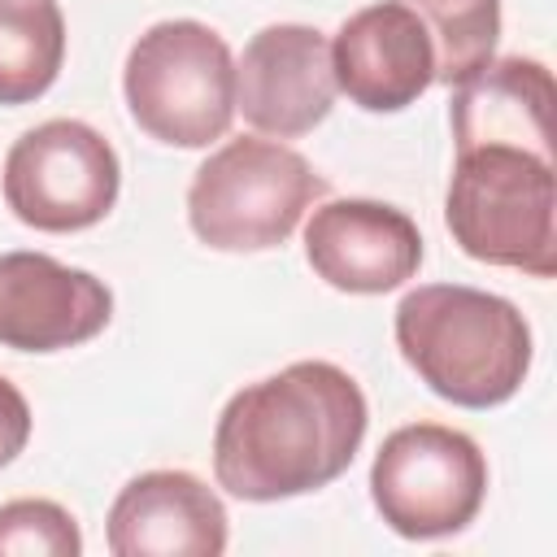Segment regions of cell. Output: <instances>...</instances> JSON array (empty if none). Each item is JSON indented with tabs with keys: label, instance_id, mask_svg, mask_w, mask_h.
Listing matches in <instances>:
<instances>
[{
	"label": "cell",
	"instance_id": "30bf717a",
	"mask_svg": "<svg viewBox=\"0 0 557 557\" xmlns=\"http://www.w3.org/2000/svg\"><path fill=\"white\" fill-rule=\"evenodd\" d=\"M113 318V292L48 252H0V348L61 352L96 339Z\"/></svg>",
	"mask_w": 557,
	"mask_h": 557
},
{
	"label": "cell",
	"instance_id": "ba28073f",
	"mask_svg": "<svg viewBox=\"0 0 557 557\" xmlns=\"http://www.w3.org/2000/svg\"><path fill=\"white\" fill-rule=\"evenodd\" d=\"M331 39L300 22H278L244 44L235 65V113L261 135L300 139L335 104Z\"/></svg>",
	"mask_w": 557,
	"mask_h": 557
},
{
	"label": "cell",
	"instance_id": "5bb4252c",
	"mask_svg": "<svg viewBox=\"0 0 557 557\" xmlns=\"http://www.w3.org/2000/svg\"><path fill=\"white\" fill-rule=\"evenodd\" d=\"M65 61V17L57 0H0V104L39 100Z\"/></svg>",
	"mask_w": 557,
	"mask_h": 557
},
{
	"label": "cell",
	"instance_id": "9c48e42d",
	"mask_svg": "<svg viewBox=\"0 0 557 557\" xmlns=\"http://www.w3.org/2000/svg\"><path fill=\"white\" fill-rule=\"evenodd\" d=\"M305 257L313 274L352 296H383L409 283L422 265L413 218L383 200H326L305 222Z\"/></svg>",
	"mask_w": 557,
	"mask_h": 557
},
{
	"label": "cell",
	"instance_id": "6da1fadb",
	"mask_svg": "<svg viewBox=\"0 0 557 557\" xmlns=\"http://www.w3.org/2000/svg\"><path fill=\"white\" fill-rule=\"evenodd\" d=\"M370 426L366 396L335 361H292L239 387L213 426V474L239 500L270 505L335 483Z\"/></svg>",
	"mask_w": 557,
	"mask_h": 557
},
{
	"label": "cell",
	"instance_id": "9a60e30c",
	"mask_svg": "<svg viewBox=\"0 0 557 557\" xmlns=\"http://www.w3.org/2000/svg\"><path fill=\"white\" fill-rule=\"evenodd\" d=\"M435 48V83L457 87L474 78L500 39V0H405Z\"/></svg>",
	"mask_w": 557,
	"mask_h": 557
},
{
	"label": "cell",
	"instance_id": "3957f363",
	"mask_svg": "<svg viewBox=\"0 0 557 557\" xmlns=\"http://www.w3.org/2000/svg\"><path fill=\"white\" fill-rule=\"evenodd\" d=\"M444 222L453 244L487 265L531 278L557 274V170L553 152L522 144L457 148Z\"/></svg>",
	"mask_w": 557,
	"mask_h": 557
},
{
	"label": "cell",
	"instance_id": "277c9868",
	"mask_svg": "<svg viewBox=\"0 0 557 557\" xmlns=\"http://www.w3.org/2000/svg\"><path fill=\"white\" fill-rule=\"evenodd\" d=\"M122 91L139 131L157 144L209 148L235 117V61L213 26L170 17L131 44Z\"/></svg>",
	"mask_w": 557,
	"mask_h": 557
},
{
	"label": "cell",
	"instance_id": "e0dca14e",
	"mask_svg": "<svg viewBox=\"0 0 557 557\" xmlns=\"http://www.w3.org/2000/svg\"><path fill=\"white\" fill-rule=\"evenodd\" d=\"M30 440V405L26 396L0 374V470L26 448Z\"/></svg>",
	"mask_w": 557,
	"mask_h": 557
},
{
	"label": "cell",
	"instance_id": "2e32d148",
	"mask_svg": "<svg viewBox=\"0 0 557 557\" xmlns=\"http://www.w3.org/2000/svg\"><path fill=\"white\" fill-rule=\"evenodd\" d=\"M83 535L57 500L22 496L0 505V557H78Z\"/></svg>",
	"mask_w": 557,
	"mask_h": 557
},
{
	"label": "cell",
	"instance_id": "52a82bcc",
	"mask_svg": "<svg viewBox=\"0 0 557 557\" xmlns=\"http://www.w3.org/2000/svg\"><path fill=\"white\" fill-rule=\"evenodd\" d=\"M117 187L122 165L113 144L78 117L30 126L4 157V205L17 222L48 235L104 222L117 205Z\"/></svg>",
	"mask_w": 557,
	"mask_h": 557
},
{
	"label": "cell",
	"instance_id": "8fae6325",
	"mask_svg": "<svg viewBox=\"0 0 557 557\" xmlns=\"http://www.w3.org/2000/svg\"><path fill=\"white\" fill-rule=\"evenodd\" d=\"M335 87L366 113H400L435 83V48L405 0L357 9L331 39Z\"/></svg>",
	"mask_w": 557,
	"mask_h": 557
},
{
	"label": "cell",
	"instance_id": "7a4b0ae2",
	"mask_svg": "<svg viewBox=\"0 0 557 557\" xmlns=\"http://www.w3.org/2000/svg\"><path fill=\"white\" fill-rule=\"evenodd\" d=\"M396 348L409 370L461 409L505 405L531 370V326L496 292L426 283L396 305Z\"/></svg>",
	"mask_w": 557,
	"mask_h": 557
},
{
	"label": "cell",
	"instance_id": "4fadbf2b",
	"mask_svg": "<svg viewBox=\"0 0 557 557\" xmlns=\"http://www.w3.org/2000/svg\"><path fill=\"white\" fill-rule=\"evenodd\" d=\"M453 139L466 144H522L553 152V74L531 57L487 61L474 78L457 83L448 104Z\"/></svg>",
	"mask_w": 557,
	"mask_h": 557
},
{
	"label": "cell",
	"instance_id": "7c38bea8",
	"mask_svg": "<svg viewBox=\"0 0 557 557\" xmlns=\"http://www.w3.org/2000/svg\"><path fill=\"white\" fill-rule=\"evenodd\" d=\"M104 535L113 557H218L226 505L187 470H148L113 496Z\"/></svg>",
	"mask_w": 557,
	"mask_h": 557
},
{
	"label": "cell",
	"instance_id": "8992f818",
	"mask_svg": "<svg viewBox=\"0 0 557 557\" xmlns=\"http://www.w3.org/2000/svg\"><path fill=\"white\" fill-rule=\"evenodd\" d=\"M487 496L483 448L444 422H409L392 431L370 466V500L405 540H440L466 531Z\"/></svg>",
	"mask_w": 557,
	"mask_h": 557
},
{
	"label": "cell",
	"instance_id": "5b68a950",
	"mask_svg": "<svg viewBox=\"0 0 557 557\" xmlns=\"http://www.w3.org/2000/svg\"><path fill=\"white\" fill-rule=\"evenodd\" d=\"M326 183L296 148L239 135L209 152L191 174L187 222L196 239L218 252H265L300 226L305 209H313Z\"/></svg>",
	"mask_w": 557,
	"mask_h": 557
}]
</instances>
